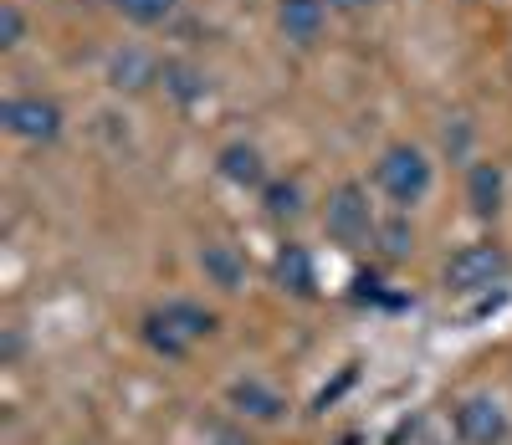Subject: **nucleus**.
<instances>
[{
  "label": "nucleus",
  "instance_id": "f257e3e1",
  "mask_svg": "<svg viewBox=\"0 0 512 445\" xmlns=\"http://www.w3.org/2000/svg\"><path fill=\"white\" fill-rule=\"evenodd\" d=\"M221 333V313L216 307H205L195 297H169L159 307H149L144 323H139V338L154 359L164 364H185L200 343H210Z\"/></svg>",
  "mask_w": 512,
  "mask_h": 445
},
{
  "label": "nucleus",
  "instance_id": "f03ea898",
  "mask_svg": "<svg viewBox=\"0 0 512 445\" xmlns=\"http://www.w3.org/2000/svg\"><path fill=\"white\" fill-rule=\"evenodd\" d=\"M374 190L395 210H415V205H425V195L436 190V159L425 154L420 144L400 139V144H390L374 159Z\"/></svg>",
  "mask_w": 512,
  "mask_h": 445
},
{
  "label": "nucleus",
  "instance_id": "7ed1b4c3",
  "mask_svg": "<svg viewBox=\"0 0 512 445\" xmlns=\"http://www.w3.org/2000/svg\"><path fill=\"white\" fill-rule=\"evenodd\" d=\"M507 277H512V251L502 241H466L441 266V287L451 297H487Z\"/></svg>",
  "mask_w": 512,
  "mask_h": 445
},
{
  "label": "nucleus",
  "instance_id": "20e7f679",
  "mask_svg": "<svg viewBox=\"0 0 512 445\" xmlns=\"http://www.w3.org/2000/svg\"><path fill=\"white\" fill-rule=\"evenodd\" d=\"M374 231H379V215L369 205V185L338 180L323 200V236L338 251H364V246H374Z\"/></svg>",
  "mask_w": 512,
  "mask_h": 445
},
{
  "label": "nucleus",
  "instance_id": "39448f33",
  "mask_svg": "<svg viewBox=\"0 0 512 445\" xmlns=\"http://www.w3.org/2000/svg\"><path fill=\"white\" fill-rule=\"evenodd\" d=\"M0 128L11 133V139L21 144H57L62 139V128H67V113L57 98H41V93H16L0 103Z\"/></svg>",
  "mask_w": 512,
  "mask_h": 445
},
{
  "label": "nucleus",
  "instance_id": "423d86ee",
  "mask_svg": "<svg viewBox=\"0 0 512 445\" xmlns=\"http://www.w3.org/2000/svg\"><path fill=\"white\" fill-rule=\"evenodd\" d=\"M451 435L456 445H507L512 435V415L497 394L477 389V394H461L451 405Z\"/></svg>",
  "mask_w": 512,
  "mask_h": 445
},
{
  "label": "nucleus",
  "instance_id": "0eeeda50",
  "mask_svg": "<svg viewBox=\"0 0 512 445\" xmlns=\"http://www.w3.org/2000/svg\"><path fill=\"white\" fill-rule=\"evenodd\" d=\"M226 410L241 415L246 425H277V420H287L292 399L272 379H262V374H236L226 384Z\"/></svg>",
  "mask_w": 512,
  "mask_h": 445
},
{
  "label": "nucleus",
  "instance_id": "6e6552de",
  "mask_svg": "<svg viewBox=\"0 0 512 445\" xmlns=\"http://www.w3.org/2000/svg\"><path fill=\"white\" fill-rule=\"evenodd\" d=\"M272 282L287 297H297V302H313L318 297V261H313V251L303 241H282L272 251Z\"/></svg>",
  "mask_w": 512,
  "mask_h": 445
},
{
  "label": "nucleus",
  "instance_id": "1a4fd4ad",
  "mask_svg": "<svg viewBox=\"0 0 512 445\" xmlns=\"http://www.w3.org/2000/svg\"><path fill=\"white\" fill-rule=\"evenodd\" d=\"M216 174L231 185V190H262L272 180V169H267V154L246 144V139H231L216 149Z\"/></svg>",
  "mask_w": 512,
  "mask_h": 445
},
{
  "label": "nucleus",
  "instance_id": "9d476101",
  "mask_svg": "<svg viewBox=\"0 0 512 445\" xmlns=\"http://www.w3.org/2000/svg\"><path fill=\"white\" fill-rule=\"evenodd\" d=\"M466 205L477 220H497L507 210V174L497 159H472L466 164Z\"/></svg>",
  "mask_w": 512,
  "mask_h": 445
},
{
  "label": "nucleus",
  "instance_id": "9b49d317",
  "mask_svg": "<svg viewBox=\"0 0 512 445\" xmlns=\"http://www.w3.org/2000/svg\"><path fill=\"white\" fill-rule=\"evenodd\" d=\"M328 0H277V31L292 47H318L328 31Z\"/></svg>",
  "mask_w": 512,
  "mask_h": 445
},
{
  "label": "nucleus",
  "instance_id": "f8f14e48",
  "mask_svg": "<svg viewBox=\"0 0 512 445\" xmlns=\"http://www.w3.org/2000/svg\"><path fill=\"white\" fill-rule=\"evenodd\" d=\"M195 266L205 272L210 287H221V292H246V256L231 246V241H205L195 251Z\"/></svg>",
  "mask_w": 512,
  "mask_h": 445
},
{
  "label": "nucleus",
  "instance_id": "ddd939ff",
  "mask_svg": "<svg viewBox=\"0 0 512 445\" xmlns=\"http://www.w3.org/2000/svg\"><path fill=\"white\" fill-rule=\"evenodd\" d=\"M159 72H164V62H159L154 52L123 47V52H113V62H108V87H113V93H144V87L159 82Z\"/></svg>",
  "mask_w": 512,
  "mask_h": 445
},
{
  "label": "nucleus",
  "instance_id": "4468645a",
  "mask_svg": "<svg viewBox=\"0 0 512 445\" xmlns=\"http://www.w3.org/2000/svg\"><path fill=\"white\" fill-rule=\"evenodd\" d=\"M256 200H262V215L272 220V226H297V220L308 215L303 180H287V174H272V180L256 190Z\"/></svg>",
  "mask_w": 512,
  "mask_h": 445
},
{
  "label": "nucleus",
  "instance_id": "2eb2a0df",
  "mask_svg": "<svg viewBox=\"0 0 512 445\" xmlns=\"http://www.w3.org/2000/svg\"><path fill=\"white\" fill-rule=\"evenodd\" d=\"M159 82H164V93L175 98L180 108H195L200 98H210V77H205L195 62H180V57H164Z\"/></svg>",
  "mask_w": 512,
  "mask_h": 445
},
{
  "label": "nucleus",
  "instance_id": "dca6fc26",
  "mask_svg": "<svg viewBox=\"0 0 512 445\" xmlns=\"http://www.w3.org/2000/svg\"><path fill=\"white\" fill-rule=\"evenodd\" d=\"M374 246H379L384 256H390V261H405V256H415V226H410V210H395L390 220H379Z\"/></svg>",
  "mask_w": 512,
  "mask_h": 445
},
{
  "label": "nucleus",
  "instance_id": "f3484780",
  "mask_svg": "<svg viewBox=\"0 0 512 445\" xmlns=\"http://www.w3.org/2000/svg\"><path fill=\"white\" fill-rule=\"evenodd\" d=\"M108 6L128 21V26H164L169 16H175L180 11V0H108Z\"/></svg>",
  "mask_w": 512,
  "mask_h": 445
},
{
  "label": "nucleus",
  "instance_id": "a211bd4d",
  "mask_svg": "<svg viewBox=\"0 0 512 445\" xmlns=\"http://www.w3.org/2000/svg\"><path fill=\"white\" fill-rule=\"evenodd\" d=\"M205 440H210V445H256V435L246 430V420H241V415H221V420H210V425H205Z\"/></svg>",
  "mask_w": 512,
  "mask_h": 445
},
{
  "label": "nucleus",
  "instance_id": "6ab92c4d",
  "mask_svg": "<svg viewBox=\"0 0 512 445\" xmlns=\"http://www.w3.org/2000/svg\"><path fill=\"white\" fill-rule=\"evenodd\" d=\"M26 41V11L16 0H0V52H16Z\"/></svg>",
  "mask_w": 512,
  "mask_h": 445
},
{
  "label": "nucleus",
  "instance_id": "aec40b11",
  "mask_svg": "<svg viewBox=\"0 0 512 445\" xmlns=\"http://www.w3.org/2000/svg\"><path fill=\"white\" fill-rule=\"evenodd\" d=\"M328 11H338V16H364V11H374V0H328Z\"/></svg>",
  "mask_w": 512,
  "mask_h": 445
},
{
  "label": "nucleus",
  "instance_id": "412c9836",
  "mask_svg": "<svg viewBox=\"0 0 512 445\" xmlns=\"http://www.w3.org/2000/svg\"><path fill=\"white\" fill-rule=\"evenodd\" d=\"M21 359V333L6 328V343H0V364H16Z\"/></svg>",
  "mask_w": 512,
  "mask_h": 445
},
{
  "label": "nucleus",
  "instance_id": "4be33fe9",
  "mask_svg": "<svg viewBox=\"0 0 512 445\" xmlns=\"http://www.w3.org/2000/svg\"><path fill=\"white\" fill-rule=\"evenodd\" d=\"M359 440H364V435H344V440H338V445H359Z\"/></svg>",
  "mask_w": 512,
  "mask_h": 445
}]
</instances>
